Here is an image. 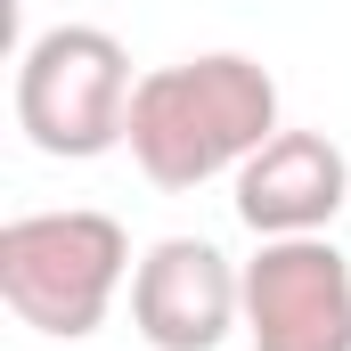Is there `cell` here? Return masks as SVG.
Returning <instances> with one entry per match:
<instances>
[{"label": "cell", "mask_w": 351, "mask_h": 351, "mask_svg": "<svg viewBox=\"0 0 351 351\" xmlns=\"http://www.w3.org/2000/svg\"><path fill=\"white\" fill-rule=\"evenodd\" d=\"M278 82H269L262 58L245 49H204V58H180L156 66L131 90V123H123V147L131 164L156 180V188H204V180H237L269 139H278Z\"/></svg>", "instance_id": "cell-1"}, {"label": "cell", "mask_w": 351, "mask_h": 351, "mask_svg": "<svg viewBox=\"0 0 351 351\" xmlns=\"http://www.w3.org/2000/svg\"><path fill=\"white\" fill-rule=\"evenodd\" d=\"M131 237L114 213H16L0 229V302L33 327V335H58V343H82L106 327L114 294L131 286Z\"/></svg>", "instance_id": "cell-2"}, {"label": "cell", "mask_w": 351, "mask_h": 351, "mask_svg": "<svg viewBox=\"0 0 351 351\" xmlns=\"http://www.w3.org/2000/svg\"><path fill=\"white\" fill-rule=\"evenodd\" d=\"M131 90V58L106 25H49L16 58V131L58 164H90L123 147Z\"/></svg>", "instance_id": "cell-3"}, {"label": "cell", "mask_w": 351, "mask_h": 351, "mask_svg": "<svg viewBox=\"0 0 351 351\" xmlns=\"http://www.w3.org/2000/svg\"><path fill=\"white\" fill-rule=\"evenodd\" d=\"M254 351H351V262L327 237H262L245 262Z\"/></svg>", "instance_id": "cell-4"}, {"label": "cell", "mask_w": 351, "mask_h": 351, "mask_svg": "<svg viewBox=\"0 0 351 351\" xmlns=\"http://www.w3.org/2000/svg\"><path fill=\"white\" fill-rule=\"evenodd\" d=\"M131 327L147 351H221L245 327V269L213 237H156L131 269Z\"/></svg>", "instance_id": "cell-5"}, {"label": "cell", "mask_w": 351, "mask_h": 351, "mask_svg": "<svg viewBox=\"0 0 351 351\" xmlns=\"http://www.w3.org/2000/svg\"><path fill=\"white\" fill-rule=\"evenodd\" d=\"M343 204H351V156L327 131H278L237 172V221L254 237H327Z\"/></svg>", "instance_id": "cell-6"}]
</instances>
